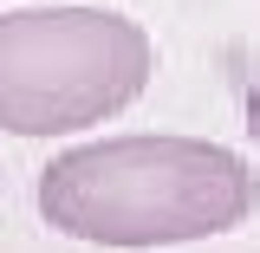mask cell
<instances>
[{
  "label": "cell",
  "mask_w": 260,
  "mask_h": 253,
  "mask_svg": "<svg viewBox=\"0 0 260 253\" xmlns=\"http://www.w3.org/2000/svg\"><path fill=\"white\" fill-rule=\"evenodd\" d=\"M260 175L208 136H104L39 169V214L85 247H182L241 227Z\"/></svg>",
  "instance_id": "1"
},
{
  "label": "cell",
  "mask_w": 260,
  "mask_h": 253,
  "mask_svg": "<svg viewBox=\"0 0 260 253\" xmlns=\"http://www.w3.org/2000/svg\"><path fill=\"white\" fill-rule=\"evenodd\" d=\"M150 32L104 7H20L0 13V130L72 136L130 111L150 91Z\"/></svg>",
  "instance_id": "2"
},
{
  "label": "cell",
  "mask_w": 260,
  "mask_h": 253,
  "mask_svg": "<svg viewBox=\"0 0 260 253\" xmlns=\"http://www.w3.org/2000/svg\"><path fill=\"white\" fill-rule=\"evenodd\" d=\"M247 136H254V143H260V85H254V91H247Z\"/></svg>",
  "instance_id": "3"
}]
</instances>
